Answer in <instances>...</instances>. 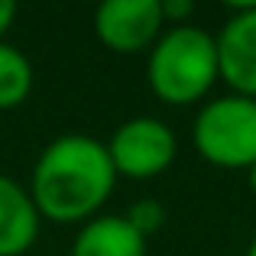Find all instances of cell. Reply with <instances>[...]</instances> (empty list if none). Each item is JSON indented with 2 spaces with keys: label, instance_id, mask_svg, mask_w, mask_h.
Listing matches in <instances>:
<instances>
[{
  "label": "cell",
  "instance_id": "cell-1",
  "mask_svg": "<svg viewBox=\"0 0 256 256\" xmlns=\"http://www.w3.org/2000/svg\"><path fill=\"white\" fill-rule=\"evenodd\" d=\"M117 185L107 143L84 133H65L39 152L30 198L39 218L56 224H88L98 218Z\"/></svg>",
  "mask_w": 256,
  "mask_h": 256
},
{
  "label": "cell",
  "instance_id": "cell-2",
  "mask_svg": "<svg viewBox=\"0 0 256 256\" xmlns=\"http://www.w3.org/2000/svg\"><path fill=\"white\" fill-rule=\"evenodd\" d=\"M218 78V42L201 26H169L150 49L146 82L162 104H198Z\"/></svg>",
  "mask_w": 256,
  "mask_h": 256
},
{
  "label": "cell",
  "instance_id": "cell-3",
  "mask_svg": "<svg viewBox=\"0 0 256 256\" xmlns=\"http://www.w3.org/2000/svg\"><path fill=\"white\" fill-rule=\"evenodd\" d=\"M192 143L198 156L218 169L256 166V100L244 94L208 100L194 117Z\"/></svg>",
  "mask_w": 256,
  "mask_h": 256
},
{
  "label": "cell",
  "instance_id": "cell-4",
  "mask_svg": "<svg viewBox=\"0 0 256 256\" xmlns=\"http://www.w3.org/2000/svg\"><path fill=\"white\" fill-rule=\"evenodd\" d=\"M107 152H110L117 175L152 178V175H162L175 162L178 143H175V133L169 130V124L156 117H133L114 130Z\"/></svg>",
  "mask_w": 256,
  "mask_h": 256
},
{
  "label": "cell",
  "instance_id": "cell-5",
  "mask_svg": "<svg viewBox=\"0 0 256 256\" xmlns=\"http://www.w3.org/2000/svg\"><path fill=\"white\" fill-rule=\"evenodd\" d=\"M162 32V0H107L94 10V36L120 56L152 49Z\"/></svg>",
  "mask_w": 256,
  "mask_h": 256
},
{
  "label": "cell",
  "instance_id": "cell-6",
  "mask_svg": "<svg viewBox=\"0 0 256 256\" xmlns=\"http://www.w3.org/2000/svg\"><path fill=\"white\" fill-rule=\"evenodd\" d=\"M227 23L214 36L218 42V68L230 94L256 100V0L234 4Z\"/></svg>",
  "mask_w": 256,
  "mask_h": 256
},
{
  "label": "cell",
  "instance_id": "cell-7",
  "mask_svg": "<svg viewBox=\"0 0 256 256\" xmlns=\"http://www.w3.org/2000/svg\"><path fill=\"white\" fill-rule=\"evenodd\" d=\"M39 220L30 188L0 172V256H23L39 237Z\"/></svg>",
  "mask_w": 256,
  "mask_h": 256
},
{
  "label": "cell",
  "instance_id": "cell-8",
  "mask_svg": "<svg viewBox=\"0 0 256 256\" xmlns=\"http://www.w3.org/2000/svg\"><path fill=\"white\" fill-rule=\"evenodd\" d=\"M72 256H146V237L124 214H98L72 240Z\"/></svg>",
  "mask_w": 256,
  "mask_h": 256
},
{
  "label": "cell",
  "instance_id": "cell-9",
  "mask_svg": "<svg viewBox=\"0 0 256 256\" xmlns=\"http://www.w3.org/2000/svg\"><path fill=\"white\" fill-rule=\"evenodd\" d=\"M32 91V65L16 46L0 42V110L20 107Z\"/></svg>",
  "mask_w": 256,
  "mask_h": 256
},
{
  "label": "cell",
  "instance_id": "cell-10",
  "mask_svg": "<svg viewBox=\"0 0 256 256\" xmlns=\"http://www.w3.org/2000/svg\"><path fill=\"white\" fill-rule=\"evenodd\" d=\"M124 218L133 224V230L143 234V237L150 240L152 234L166 224V208H162V201H156V198H140L136 204L124 214Z\"/></svg>",
  "mask_w": 256,
  "mask_h": 256
},
{
  "label": "cell",
  "instance_id": "cell-11",
  "mask_svg": "<svg viewBox=\"0 0 256 256\" xmlns=\"http://www.w3.org/2000/svg\"><path fill=\"white\" fill-rule=\"evenodd\" d=\"M194 13L192 0H162V20L172 26H185V20Z\"/></svg>",
  "mask_w": 256,
  "mask_h": 256
},
{
  "label": "cell",
  "instance_id": "cell-12",
  "mask_svg": "<svg viewBox=\"0 0 256 256\" xmlns=\"http://www.w3.org/2000/svg\"><path fill=\"white\" fill-rule=\"evenodd\" d=\"M13 20H16V4L13 0H0V42H4L6 30L13 26Z\"/></svg>",
  "mask_w": 256,
  "mask_h": 256
},
{
  "label": "cell",
  "instance_id": "cell-13",
  "mask_svg": "<svg viewBox=\"0 0 256 256\" xmlns=\"http://www.w3.org/2000/svg\"><path fill=\"white\" fill-rule=\"evenodd\" d=\"M246 175H250V188L256 192V166H250V169H246Z\"/></svg>",
  "mask_w": 256,
  "mask_h": 256
},
{
  "label": "cell",
  "instance_id": "cell-14",
  "mask_svg": "<svg viewBox=\"0 0 256 256\" xmlns=\"http://www.w3.org/2000/svg\"><path fill=\"white\" fill-rule=\"evenodd\" d=\"M244 256H256V237L250 240V246H246V253H244Z\"/></svg>",
  "mask_w": 256,
  "mask_h": 256
}]
</instances>
